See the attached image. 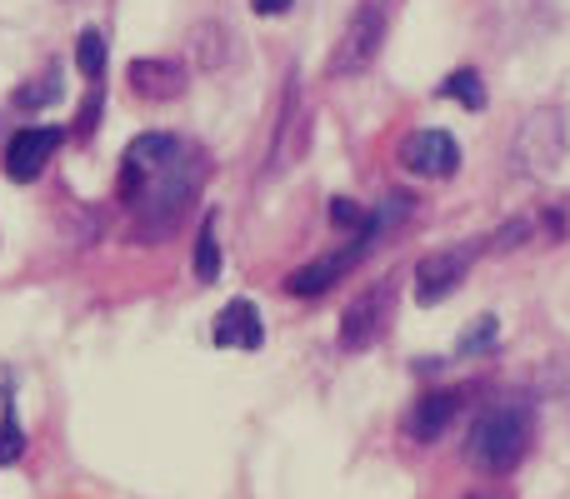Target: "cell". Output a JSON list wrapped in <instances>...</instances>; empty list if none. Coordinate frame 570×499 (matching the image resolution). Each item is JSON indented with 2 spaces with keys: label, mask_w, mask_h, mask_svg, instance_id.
Segmentation results:
<instances>
[{
  "label": "cell",
  "mask_w": 570,
  "mask_h": 499,
  "mask_svg": "<svg viewBox=\"0 0 570 499\" xmlns=\"http://www.w3.org/2000/svg\"><path fill=\"white\" fill-rule=\"evenodd\" d=\"M441 96L445 100H461L465 110H485V86L475 70H455V76L441 80Z\"/></svg>",
  "instance_id": "ac0fdd59"
},
{
  "label": "cell",
  "mask_w": 570,
  "mask_h": 499,
  "mask_svg": "<svg viewBox=\"0 0 570 499\" xmlns=\"http://www.w3.org/2000/svg\"><path fill=\"white\" fill-rule=\"evenodd\" d=\"M200 180H206L200 150L186 146L180 136H166V130L136 136L120 160V200L130 216L146 220V230L170 226L196 200Z\"/></svg>",
  "instance_id": "6da1fadb"
},
{
  "label": "cell",
  "mask_w": 570,
  "mask_h": 499,
  "mask_svg": "<svg viewBox=\"0 0 570 499\" xmlns=\"http://www.w3.org/2000/svg\"><path fill=\"white\" fill-rule=\"evenodd\" d=\"M391 16H395V0H361L345 20L341 40H335V56H331V76H365L381 56L385 36H391Z\"/></svg>",
  "instance_id": "3957f363"
},
{
  "label": "cell",
  "mask_w": 570,
  "mask_h": 499,
  "mask_svg": "<svg viewBox=\"0 0 570 499\" xmlns=\"http://www.w3.org/2000/svg\"><path fill=\"white\" fill-rule=\"evenodd\" d=\"M76 70L86 80L106 76V36H100V30H80V40H76Z\"/></svg>",
  "instance_id": "d6986e66"
},
{
  "label": "cell",
  "mask_w": 570,
  "mask_h": 499,
  "mask_svg": "<svg viewBox=\"0 0 570 499\" xmlns=\"http://www.w3.org/2000/svg\"><path fill=\"white\" fill-rule=\"evenodd\" d=\"M495 335H501V325H495V315H481V320L471 325V330L461 335V345H455V350L465 355V360H471V355H485L495 345Z\"/></svg>",
  "instance_id": "44dd1931"
},
{
  "label": "cell",
  "mask_w": 570,
  "mask_h": 499,
  "mask_svg": "<svg viewBox=\"0 0 570 499\" xmlns=\"http://www.w3.org/2000/svg\"><path fill=\"white\" fill-rule=\"evenodd\" d=\"M395 160L421 180H445L461 166V146H455L445 130H411V136L401 140V150H395Z\"/></svg>",
  "instance_id": "52a82bcc"
},
{
  "label": "cell",
  "mask_w": 570,
  "mask_h": 499,
  "mask_svg": "<svg viewBox=\"0 0 570 499\" xmlns=\"http://www.w3.org/2000/svg\"><path fill=\"white\" fill-rule=\"evenodd\" d=\"M365 220H371V216H365V210L361 206H355V200H331V226L335 230H351V236H361V230H365Z\"/></svg>",
  "instance_id": "7402d4cb"
},
{
  "label": "cell",
  "mask_w": 570,
  "mask_h": 499,
  "mask_svg": "<svg viewBox=\"0 0 570 499\" xmlns=\"http://www.w3.org/2000/svg\"><path fill=\"white\" fill-rule=\"evenodd\" d=\"M250 10H256V16H285L291 0H250Z\"/></svg>",
  "instance_id": "cb8c5ba5"
},
{
  "label": "cell",
  "mask_w": 570,
  "mask_h": 499,
  "mask_svg": "<svg viewBox=\"0 0 570 499\" xmlns=\"http://www.w3.org/2000/svg\"><path fill=\"white\" fill-rule=\"evenodd\" d=\"M566 160V116L556 106L531 110L515 130V170L521 176H551Z\"/></svg>",
  "instance_id": "277c9868"
},
{
  "label": "cell",
  "mask_w": 570,
  "mask_h": 499,
  "mask_svg": "<svg viewBox=\"0 0 570 499\" xmlns=\"http://www.w3.org/2000/svg\"><path fill=\"white\" fill-rule=\"evenodd\" d=\"M361 255H365V246L361 240H351L345 250H335V255H321V260H311V265H301V270L285 280V290L291 295H325L335 280H345V275L361 265Z\"/></svg>",
  "instance_id": "30bf717a"
},
{
  "label": "cell",
  "mask_w": 570,
  "mask_h": 499,
  "mask_svg": "<svg viewBox=\"0 0 570 499\" xmlns=\"http://www.w3.org/2000/svg\"><path fill=\"white\" fill-rule=\"evenodd\" d=\"M126 80H130V90H136L140 100H176V96H186V66H176V60H160V56L130 60Z\"/></svg>",
  "instance_id": "7c38bea8"
},
{
  "label": "cell",
  "mask_w": 570,
  "mask_h": 499,
  "mask_svg": "<svg viewBox=\"0 0 570 499\" xmlns=\"http://www.w3.org/2000/svg\"><path fill=\"white\" fill-rule=\"evenodd\" d=\"M60 146H66V130H60V126H26V130H16V140L6 146V176L16 180V186H30V180H36L40 170L56 160Z\"/></svg>",
  "instance_id": "ba28073f"
},
{
  "label": "cell",
  "mask_w": 570,
  "mask_h": 499,
  "mask_svg": "<svg viewBox=\"0 0 570 499\" xmlns=\"http://www.w3.org/2000/svg\"><path fill=\"white\" fill-rule=\"evenodd\" d=\"M20 455H26V430H20V420H16V405L6 400V415H0V470L16 465Z\"/></svg>",
  "instance_id": "ffe728a7"
},
{
  "label": "cell",
  "mask_w": 570,
  "mask_h": 499,
  "mask_svg": "<svg viewBox=\"0 0 570 499\" xmlns=\"http://www.w3.org/2000/svg\"><path fill=\"white\" fill-rule=\"evenodd\" d=\"M455 410H461V395L455 390H431L415 400V410L405 415V435H411L415 445H435L445 430H451Z\"/></svg>",
  "instance_id": "8fae6325"
},
{
  "label": "cell",
  "mask_w": 570,
  "mask_h": 499,
  "mask_svg": "<svg viewBox=\"0 0 570 499\" xmlns=\"http://www.w3.org/2000/svg\"><path fill=\"white\" fill-rule=\"evenodd\" d=\"M216 275H220V240H216V216H206L196 236V280L210 285Z\"/></svg>",
  "instance_id": "2e32d148"
},
{
  "label": "cell",
  "mask_w": 570,
  "mask_h": 499,
  "mask_svg": "<svg viewBox=\"0 0 570 499\" xmlns=\"http://www.w3.org/2000/svg\"><path fill=\"white\" fill-rule=\"evenodd\" d=\"M485 255V246H441V250H425L415 260V300L421 305H441L455 285L471 275V265Z\"/></svg>",
  "instance_id": "8992f818"
},
{
  "label": "cell",
  "mask_w": 570,
  "mask_h": 499,
  "mask_svg": "<svg viewBox=\"0 0 570 499\" xmlns=\"http://www.w3.org/2000/svg\"><path fill=\"white\" fill-rule=\"evenodd\" d=\"M190 56H196L200 70H220L230 56V26H220V20H200V26H190Z\"/></svg>",
  "instance_id": "9a60e30c"
},
{
  "label": "cell",
  "mask_w": 570,
  "mask_h": 499,
  "mask_svg": "<svg viewBox=\"0 0 570 499\" xmlns=\"http://www.w3.org/2000/svg\"><path fill=\"white\" fill-rule=\"evenodd\" d=\"M471 499H485V495H471Z\"/></svg>",
  "instance_id": "d4e9b609"
},
{
  "label": "cell",
  "mask_w": 570,
  "mask_h": 499,
  "mask_svg": "<svg viewBox=\"0 0 570 499\" xmlns=\"http://www.w3.org/2000/svg\"><path fill=\"white\" fill-rule=\"evenodd\" d=\"M391 310H395V280H375L365 295H355L341 315V350L345 355H361L381 340V330L391 325Z\"/></svg>",
  "instance_id": "5b68a950"
},
{
  "label": "cell",
  "mask_w": 570,
  "mask_h": 499,
  "mask_svg": "<svg viewBox=\"0 0 570 499\" xmlns=\"http://www.w3.org/2000/svg\"><path fill=\"white\" fill-rule=\"evenodd\" d=\"M216 345L226 350H261L266 345V320L250 300H230L226 310L216 315Z\"/></svg>",
  "instance_id": "4fadbf2b"
},
{
  "label": "cell",
  "mask_w": 570,
  "mask_h": 499,
  "mask_svg": "<svg viewBox=\"0 0 570 499\" xmlns=\"http://www.w3.org/2000/svg\"><path fill=\"white\" fill-rule=\"evenodd\" d=\"M305 146H311V116H305L301 106V86H285L281 96V120H276V136H271V176H281V170H291L295 160L305 156Z\"/></svg>",
  "instance_id": "9c48e42d"
},
{
  "label": "cell",
  "mask_w": 570,
  "mask_h": 499,
  "mask_svg": "<svg viewBox=\"0 0 570 499\" xmlns=\"http://www.w3.org/2000/svg\"><path fill=\"white\" fill-rule=\"evenodd\" d=\"M96 116H100V90L96 96L86 100V106H80V120H76V136H90V130H96Z\"/></svg>",
  "instance_id": "603a6c76"
},
{
  "label": "cell",
  "mask_w": 570,
  "mask_h": 499,
  "mask_svg": "<svg viewBox=\"0 0 570 499\" xmlns=\"http://www.w3.org/2000/svg\"><path fill=\"white\" fill-rule=\"evenodd\" d=\"M531 435H535V415L521 395L491 400L465 430V460L481 475H511L531 450Z\"/></svg>",
  "instance_id": "7a4b0ae2"
},
{
  "label": "cell",
  "mask_w": 570,
  "mask_h": 499,
  "mask_svg": "<svg viewBox=\"0 0 570 499\" xmlns=\"http://www.w3.org/2000/svg\"><path fill=\"white\" fill-rule=\"evenodd\" d=\"M60 90H66V86H60V70H46L40 80L20 86L10 100H16V110H46V106H56V100H60Z\"/></svg>",
  "instance_id": "e0dca14e"
},
{
  "label": "cell",
  "mask_w": 570,
  "mask_h": 499,
  "mask_svg": "<svg viewBox=\"0 0 570 499\" xmlns=\"http://www.w3.org/2000/svg\"><path fill=\"white\" fill-rule=\"evenodd\" d=\"M411 216H415V200L405 196V190H391V196H381V206L371 210V220H365V230H361V236H351V240H361L365 250H375V246H381V240H391L395 230H401Z\"/></svg>",
  "instance_id": "5bb4252c"
}]
</instances>
